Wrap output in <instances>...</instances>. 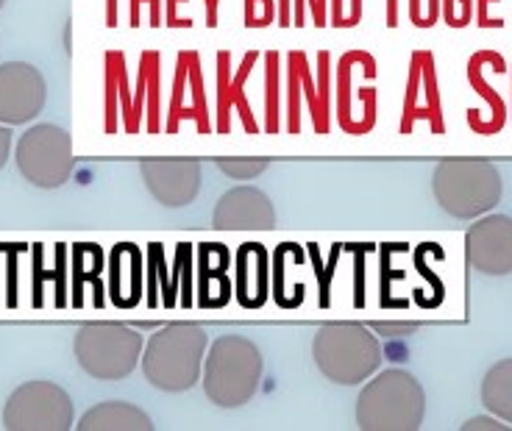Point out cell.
<instances>
[{
	"label": "cell",
	"instance_id": "d4e9b609",
	"mask_svg": "<svg viewBox=\"0 0 512 431\" xmlns=\"http://www.w3.org/2000/svg\"><path fill=\"white\" fill-rule=\"evenodd\" d=\"M279 51L265 53V131L279 134L282 131V78H279Z\"/></svg>",
	"mask_w": 512,
	"mask_h": 431
},
{
	"label": "cell",
	"instance_id": "f35d334b",
	"mask_svg": "<svg viewBox=\"0 0 512 431\" xmlns=\"http://www.w3.org/2000/svg\"><path fill=\"white\" fill-rule=\"evenodd\" d=\"M131 3V26L137 28L142 23V6L148 3V9H151V26H162L165 23V9H162V0H128Z\"/></svg>",
	"mask_w": 512,
	"mask_h": 431
},
{
	"label": "cell",
	"instance_id": "5b68a950",
	"mask_svg": "<svg viewBox=\"0 0 512 431\" xmlns=\"http://www.w3.org/2000/svg\"><path fill=\"white\" fill-rule=\"evenodd\" d=\"M312 356L326 379L343 387H354L379 370L382 345L362 323H326L315 334Z\"/></svg>",
	"mask_w": 512,
	"mask_h": 431
},
{
	"label": "cell",
	"instance_id": "3957f363",
	"mask_svg": "<svg viewBox=\"0 0 512 431\" xmlns=\"http://www.w3.org/2000/svg\"><path fill=\"white\" fill-rule=\"evenodd\" d=\"M432 192L446 215L474 220L499 206L504 178L487 159H443L435 167Z\"/></svg>",
	"mask_w": 512,
	"mask_h": 431
},
{
	"label": "cell",
	"instance_id": "52a82bcc",
	"mask_svg": "<svg viewBox=\"0 0 512 431\" xmlns=\"http://www.w3.org/2000/svg\"><path fill=\"white\" fill-rule=\"evenodd\" d=\"M14 162L20 176L37 190H59L70 178L76 159H73V140L64 128L53 123L31 126L17 140Z\"/></svg>",
	"mask_w": 512,
	"mask_h": 431
},
{
	"label": "cell",
	"instance_id": "8992f818",
	"mask_svg": "<svg viewBox=\"0 0 512 431\" xmlns=\"http://www.w3.org/2000/svg\"><path fill=\"white\" fill-rule=\"evenodd\" d=\"M145 340L123 323H87L76 331L73 354L78 368L98 381H120L142 362Z\"/></svg>",
	"mask_w": 512,
	"mask_h": 431
},
{
	"label": "cell",
	"instance_id": "cb8c5ba5",
	"mask_svg": "<svg viewBox=\"0 0 512 431\" xmlns=\"http://www.w3.org/2000/svg\"><path fill=\"white\" fill-rule=\"evenodd\" d=\"M482 404L490 415L512 423V359H501L485 373Z\"/></svg>",
	"mask_w": 512,
	"mask_h": 431
},
{
	"label": "cell",
	"instance_id": "9a60e30c",
	"mask_svg": "<svg viewBox=\"0 0 512 431\" xmlns=\"http://www.w3.org/2000/svg\"><path fill=\"white\" fill-rule=\"evenodd\" d=\"M259 62V53L248 51L243 56V62L234 73V64H231V53L220 51L218 53V95H215V103H218V134H229L231 131V112H237L240 120H243V128L248 134H259L262 126L256 123L254 112H251V103H248V95H245V81L251 76V70Z\"/></svg>",
	"mask_w": 512,
	"mask_h": 431
},
{
	"label": "cell",
	"instance_id": "4fadbf2b",
	"mask_svg": "<svg viewBox=\"0 0 512 431\" xmlns=\"http://www.w3.org/2000/svg\"><path fill=\"white\" fill-rule=\"evenodd\" d=\"M468 265L485 276H510L512 273V217H479L465 234Z\"/></svg>",
	"mask_w": 512,
	"mask_h": 431
},
{
	"label": "cell",
	"instance_id": "603a6c76",
	"mask_svg": "<svg viewBox=\"0 0 512 431\" xmlns=\"http://www.w3.org/2000/svg\"><path fill=\"white\" fill-rule=\"evenodd\" d=\"M145 301L148 306H179V295L173 290V279L167 276V256L165 248L154 242L148 245V256H145Z\"/></svg>",
	"mask_w": 512,
	"mask_h": 431
},
{
	"label": "cell",
	"instance_id": "4dcf8cb0",
	"mask_svg": "<svg viewBox=\"0 0 512 431\" xmlns=\"http://www.w3.org/2000/svg\"><path fill=\"white\" fill-rule=\"evenodd\" d=\"M298 70H301V92H304V101H307V106H309L312 128H315L318 134H329V128H326L323 117H320L318 92H315V76H312V70H309L307 53H304V51H301V59H298Z\"/></svg>",
	"mask_w": 512,
	"mask_h": 431
},
{
	"label": "cell",
	"instance_id": "83f0119b",
	"mask_svg": "<svg viewBox=\"0 0 512 431\" xmlns=\"http://www.w3.org/2000/svg\"><path fill=\"white\" fill-rule=\"evenodd\" d=\"M298 59H301V51H290L287 56V123L284 128L290 134H298L301 131V70H298Z\"/></svg>",
	"mask_w": 512,
	"mask_h": 431
},
{
	"label": "cell",
	"instance_id": "2e32d148",
	"mask_svg": "<svg viewBox=\"0 0 512 431\" xmlns=\"http://www.w3.org/2000/svg\"><path fill=\"white\" fill-rule=\"evenodd\" d=\"M212 226L220 231H270L276 226V209L265 192L245 184L220 198Z\"/></svg>",
	"mask_w": 512,
	"mask_h": 431
},
{
	"label": "cell",
	"instance_id": "d6a6232c",
	"mask_svg": "<svg viewBox=\"0 0 512 431\" xmlns=\"http://www.w3.org/2000/svg\"><path fill=\"white\" fill-rule=\"evenodd\" d=\"M307 14L312 26H329V0H293V26H307Z\"/></svg>",
	"mask_w": 512,
	"mask_h": 431
},
{
	"label": "cell",
	"instance_id": "7dc6e473",
	"mask_svg": "<svg viewBox=\"0 0 512 431\" xmlns=\"http://www.w3.org/2000/svg\"><path fill=\"white\" fill-rule=\"evenodd\" d=\"M387 26H398V0H387Z\"/></svg>",
	"mask_w": 512,
	"mask_h": 431
},
{
	"label": "cell",
	"instance_id": "7402d4cb",
	"mask_svg": "<svg viewBox=\"0 0 512 431\" xmlns=\"http://www.w3.org/2000/svg\"><path fill=\"white\" fill-rule=\"evenodd\" d=\"M81 431H151L154 423L140 406L128 401H106L92 406L84 418L78 420Z\"/></svg>",
	"mask_w": 512,
	"mask_h": 431
},
{
	"label": "cell",
	"instance_id": "ffe728a7",
	"mask_svg": "<svg viewBox=\"0 0 512 431\" xmlns=\"http://www.w3.org/2000/svg\"><path fill=\"white\" fill-rule=\"evenodd\" d=\"M499 53L496 51H479L471 56V62H468V81H471V87H474L476 95H482V101H485V112H479V109H468V126L474 128L476 134H496L501 131V126L507 123V106L501 101V95L496 89L490 87L485 81V67L493 59H496Z\"/></svg>",
	"mask_w": 512,
	"mask_h": 431
},
{
	"label": "cell",
	"instance_id": "ee69618b",
	"mask_svg": "<svg viewBox=\"0 0 512 431\" xmlns=\"http://www.w3.org/2000/svg\"><path fill=\"white\" fill-rule=\"evenodd\" d=\"M279 12H276V20H279V26L287 28L293 26V0H279V6H276Z\"/></svg>",
	"mask_w": 512,
	"mask_h": 431
},
{
	"label": "cell",
	"instance_id": "277c9868",
	"mask_svg": "<svg viewBox=\"0 0 512 431\" xmlns=\"http://www.w3.org/2000/svg\"><path fill=\"white\" fill-rule=\"evenodd\" d=\"M423 412L421 381L407 370H384L357 398V426L365 431H415L421 429Z\"/></svg>",
	"mask_w": 512,
	"mask_h": 431
},
{
	"label": "cell",
	"instance_id": "44dd1931",
	"mask_svg": "<svg viewBox=\"0 0 512 431\" xmlns=\"http://www.w3.org/2000/svg\"><path fill=\"white\" fill-rule=\"evenodd\" d=\"M112 281L109 292L120 309H131L142 301V273H145V256L137 245L120 242L112 251Z\"/></svg>",
	"mask_w": 512,
	"mask_h": 431
},
{
	"label": "cell",
	"instance_id": "9c48e42d",
	"mask_svg": "<svg viewBox=\"0 0 512 431\" xmlns=\"http://www.w3.org/2000/svg\"><path fill=\"white\" fill-rule=\"evenodd\" d=\"M376 64L368 51H348L340 56V62L334 67V115L337 126L346 131L348 137H362L376 126V87L368 81L362 87H354V78L362 67Z\"/></svg>",
	"mask_w": 512,
	"mask_h": 431
},
{
	"label": "cell",
	"instance_id": "6da1fadb",
	"mask_svg": "<svg viewBox=\"0 0 512 431\" xmlns=\"http://www.w3.org/2000/svg\"><path fill=\"white\" fill-rule=\"evenodd\" d=\"M209 337L195 323H170L145 345L142 373L162 393L192 390L204 373Z\"/></svg>",
	"mask_w": 512,
	"mask_h": 431
},
{
	"label": "cell",
	"instance_id": "8d00e7d4",
	"mask_svg": "<svg viewBox=\"0 0 512 431\" xmlns=\"http://www.w3.org/2000/svg\"><path fill=\"white\" fill-rule=\"evenodd\" d=\"M443 0H410V20L412 26L432 28L440 17Z\"/></svg>",
	"mask_w": 512,
	"mask_h": 431
},
{
	"label": "cell",
	"instance_id": "4316f807",
	"mask_svg": "<svg viewBox=\"0 0 512 431\" xmlns=\"http://www.w3.org/2000/svg\"><path fill=\"white\" fill-rule=\"evenodd\" d=\"M192 245L190 242H181L176 245V259H173V273H170V279H173V290L179 295V306H192L195 304V295H192Z\"/></svg>",
	"mask_w": 512,
	"mask_h": 431
},
{
	"label": "cell",
	"instance_id": "d590c367",
	"mask_svg": "<svg viewBox=\"0 0 512 431\" xmlns=\"http://www.w3.org/2000/svg\"><path fill=\"white\" fill-rule=\"evenodd\" d=\"M440 14L446 17V23L451 28L468 26L471 17H474V0H443Z\"/></svg>",
	"mask_w": 512,
	"mask_h": 431
},
{
	"label": "cell",
	"instance_id": "836d02e7",
	"mask_svg": "<svg viewBox=\"0 0 512 431\" xmlns=\"http://www.w3.org/2000/svg\"><path fill=\"white\" fill-rule=\"evenodd\" d=\"M362 20V0H329V26L354 28Z\"/></svg>",
	"mask_w": 512,
	"mask_h": 431
},
{
	"label": "cell",
	"instance_id": "bcb514c9",
	"mask_svg": "<svg viewBox=\"0 0 512 431\" xmlns=\"http://www.w3.org/2000/svg\"><path fill=\"white\" fill-rule=\"evenodd\" d=\"M490 3H496V0H479V26L496 28V26H493V20L487 17V6H490Z\"/></svg>",
	"mask_w": 512,
	"mask_h": 431
},
{
	"label": "cell",
	"instance_id": "7c38bea8",
	"mask_svg": "<svg viewBox=\"0 0 512 431\" xmlns=\"http://www.w3.org/2000/svg\"><path fill=\"white\" fill-rule=\"evenodd\" d=\"M418 120H426L435 134L446 131L443 106H440V84H437V64L432 51L412 53L404 109H401V126H398L401 134H410Z\"/></svg>",
	"mask_w": 512,
	"mask_h": 431
},
{
	"label": "cell",
	"instance_id": "f1b7e54d",
	"mask_svg": "<svg viewBox=\"0 0 512 431\" xmlns=\"http://www.w3.org/2000/svg\"><path fill=\"white\" fill-rule=\"evenodd\" d=\"M315 92H318L320 117L326 128L332 131V98H334V70H332V53H318V73H315Z\"/></svg>",
	"mask_w": 512,
	"mask_h": 431
},
{
	"label": "cell",
	"instance_id": "74e56055",
	"mask_svg": "<svg viewBox=\"0 0 512 431\" xmlns=\"http://www.w3.org/2000/svg\"><path fill=\"white\" fill-rule=\"evenodd\" d=\"M371 245H343V251L357 256V279H354V306H365V251Z\"/></svg>",
	"mask_w": 512,
	"mask_h": 431
},
{
	"label": "cell",
	"instance_id": "484cf974",
	"mask_svg": "<svg viewBox=\"0 0 512 431\" xmlns=\"http://www.w3.org/2000/svg\"><path fill=\"white\" fill-rule=\"evenodd\" d=\"M140 62L145 64V73H148V84H145V128L156 134V131H162V98H159V92H162V59H159V53L156 51H145L140 56Z\"/></svg>",
	"mask_w": 512,
	"mask_h": 431
},
{
	"label": "cell",
	"instance_id": "f907efd6",
	"mask_svg": "<svg viewBox=\"0 0 512 431\" xmlns=\"http://www.w3.org/2000/svg\"><path fill=\"white\" fill-rule=\"evenodd\" d=\"M510 115H512V112H510Z\"/></svg>",
	"mask_w": 512,
	"mask_h": 431
},
{
	"label": "cell",
	"instance_id": "f6af8a7d",
	"mask_svg": "<svg viewBox=\"0 0 512 431\" xmlns=\"http://www.w3.org/2000/svg\"><path fill=\"white\" fill-rule=\"evenodd\" d=\"M218 9H220V0H204V20L209 28L218 26Z\"/></svg>",
	"mask_w": 512,
	"mask_h": 431
},
{
	"label": "cell",
	"instance_id": "e575fe53",
	"mask_svg": "<svg viewBox=\"0 0 512 431\" xmlns=\"http://www.w3.org/2000/svg\"><path fill=\"white\" fill-rule=\"evenodd\" d=\"M276 0H245V26L268 28L276 23Z\"/></svg>",
	"mask_w": 512,
	"mask_h": 431
},
{
	"label": "cell",
	"instance_id": "d6986e66",
	"mask_svg": "<svg viewBox=\"0 0 512 431\" xmlns=\"http://www.w3.org/2000/svg\"><path fill=\"white\" fill-rule=\"evenodd\" d=\"M103 87H106V120H103V128L109 134H115L117 128H120V117H123V128H126L128 134H137L140 126L134 120V87L128 81L126 56L120 51L106 53Z\"/></svg>",
	"mask_w": 512,
	"mask_h": 431
},
{
	"label": "cell",
	"instance_id": "8fae6325",
	"mask_svg": "<svg viewBox=\"0 0 512 431\" xmlns=\"http://www.w3.org/2000/svg\"><path fill=\"white\" fill-rule=\"evenodd\" d=\"M45 98H48V87L34 64H0V123L3 126L14 128L31 123L42 112Z\"/></svg>",
	"mask_w": 512,
	"mask_h": 431
},
{
	"label": "cell",
	"instance_id": "30bf717a",
	"mask_svg": "<svg viewBox=\"0 0 512 431\" xmlns=\"http://www.w3.org/2000/svg\"><path fill=\"white\" fill-rule=\"evenodd\" d=\"M184 120H192L198 134L212 131V117H209V101H206L204 67L198 51H181L176 59V76H173V92H170V106H167V134H179Z\"/></svg>",
	"mask_w": 512,
	"mask_h": 431
},
{
	"label": "cell",
	"instance_id": "ac0fdd59",
	"mask_svg": "<svg viewBox=\"0 0 512 431\" xmlns=\"http://www.w3.org/2000/svg\"><path fill=\"white\" fill-rule=\"evenodd\" d=\"M231 254L220 242H201L198 245V262H195V276H198V298L195 304L201 309H220L231 301L234 284L229 276Z\"/></svg>",
	"mask_w": 512,
	"mask_h": 431
},
{
	"label": "cell",
	"instance_id": "7a4b0ae2",
	"mask_svg": "<svg viewBox=\"0 0 512 431\" xmlns=\"http://www.w3.org/2000/svg\"><path fill=\"white\" fill-rule=\"evenodd\" d=\"M262 381V354L256 343L240 334L218 337L209 354L204 356V384L206 398L220 409H240L259 390Z\"/></svg>",
	"mask_w": 512,
	"mask_h": 431
},
{
	"label": "cell",
	"instance_id": "5bb4252c",
	"mask_svg": "<svg viewBox=\"0 0 512 431\" xmlns=\"http://www.w3.org/2000/svg\"><path fill=\"white\" fill-rule=\"evenodd\" d=\"M142 181L156 203L167 209L190 206L201 192V162L198 159H145L140 165Z\"/></svg>",
	"mask_w": 512,
	"mask_h": 431
},
{
	"label": "cell",
	"instance_id": "c3c4849f",
	"mask_svg": "<svg viewBox=\"0 0 512 431\" xmlns=\"http://www.w3.org/2000/svg\"><path fill=\"white\" fill-rule=\"evenodd\" d=\"M106 26H117V0H106Z\"/></svg>",
	"mask_w": 512,
	"mask_h": 431
},
{
	"label": "cell",
	"instance_id": "ab89813d",
	"mask_svg": "<svg viewBox=\"0 0 512 431\" xmlns=\"http://www.w3.org/2000/svg\"><path fill=\"white\" fill-rule=\"evenodd\" d=\"M181 3H190V0H162L167 28H190L192 26V17H179Z\"/></svg>",
	"mask_w": 512,
	"mask_h": 431
},
{
	"label": "cell",
	"instance_id": "681fc988",
	"mask_svg": "<svg viewBox=\"0 0 512 431\" xmlns=\"http://www.w3.org/2000/svg\"><path fill=\"white\" fill-rule=\"evenodd\" d=\"M3 3H6V0H0V9H3Z\"/></svg>",
	"mask_w": 512,
	"mask_h": 431
},
{
	"label": "cell",
	"instance_id": "f546056e",
	"mask_svg": "<svg viewBox=\"0 0 512 431\" xmlns=\"http://www.w3.org/2000/svg\"><path fill=\"white\" fill-rule=\"evenodd\" d=\"M309 248V259H312V265H315V273H318V304L323 306V309H329L332 306V281H334V267H337V262H340V256H343V242H337V245H332V254H329V262H326V267H323V262H320V248L312 242V245H307Z\"/></svg>",
	"mask_w": 512,
	"mask_h": 431
},
{
	"label": "cell",
	"instance_id": "1f68e13d",
	"mask_svg": "<svg viewBox=\"0 0 512 431\" xmlns=\"http://www.w3.org/2000/svg\"><path fill=\"white\" fill-rule=\"evenodd\" d=\"M223 176L234 181H251L270 167V159H218L215 162Z\"/></svg>",
	"mask_w": 512,
	"mask_h": 431
},
{
	"label": "cell",
	"instance_id": "60d3db41",
	"mask_svg": "<svg viewBox=\"0 0 512 431\" xmlns=\"http://www.w3.org/2000/svg\"><path fill=\"white\" fill-rule=\"evenodd\" d=\"M373 331H379L382 337H407L418 329V323H373Z\"/></svg>",
	"mask_w": 512,
	"mask_h": 431
},
{
	"label": "cell",
	"instance_id": "7bdbcfd3",
	"mask_svg": "<svg viewBox=\"0 0 512 431\" xmlns=\"http://www.w3.org/2000/svg\"><path fill=\"white\" fill-rule=\"evenodd\" d=\"M12 126H3L0 123V170L9 162V153H12Z\"/></svg>",
	"mask_w": 512,
	"mask_h": 431
},
{
	"label": "cell",
	"instance_id": "ba28073f",
	"mask_svg": "<svg viewBox=\"0 0 512 431\" xmlns=\"http://www.w3.org/2000/svg\"><path fill=\"white\" fill-rule=\"evenodd\" d=\"M3 426L9 431L73 429V401L53 381H26L3 406Z\"/></svg>",
	"mask_w": 512,
	"mask_h": 431
},
{
	"label": "cell",
	"instance_id": "b9f144b4",
	"mask_svg": "<svg viewBox=\"0 0 512 431\" xmlns=\"http://www.w3.org/2000/svg\"><path fill=\"white\" fill-rule=\"evenodd\" d=\"M501 429H510V426H501V420H490V418H474L462 426V431H501Z\"/></svg>",
	"mask_w": 512,
	"mask_h": 431
},
{
	"label": "cell",
	"instance_id": "e0dca14e",
	"mask_svg": "<svg viewBox=\"0 0 512 431\" xmlns=\"http://www.w3.org/2000/svg\"><path fill=\"white\" fill-rule=\"evenodd\" d=\"M234 298L243 309H262L270 298V259L262 242H243L234 256Z\"/></svg>",
	"mask_w": 512,
	"mask_h": 431
}]
</instances>
